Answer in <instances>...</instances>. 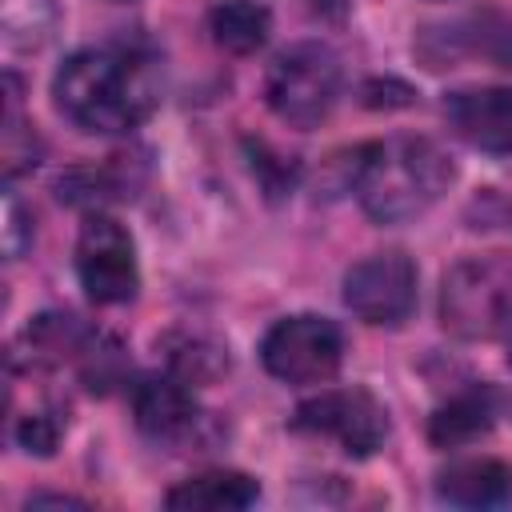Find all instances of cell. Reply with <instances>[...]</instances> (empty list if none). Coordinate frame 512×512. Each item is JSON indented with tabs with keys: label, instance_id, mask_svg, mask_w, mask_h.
<instances>
[{
	"label": "cell",
	"instance_id": "obj_21",
	"mask_svg": "<svg viewBox=\"0 0 512 512\" xmlns=\"http://www.w3.org/2000/svg\"><path fill=\"white\" fill-rule=\"evenodd\" d=\"M24 504H28V508H40V504H64V508H84V500H76V496H60V492H36V496H28Z\"/></svg>",
	"mask_w": 512,
	"mask_h": 512
},
{
	"label": "cell",
	"instance_id": "obj_16",
	"mask_svg": "<svg viewBox=\"0 0 512 512\" xmlns=\"http://www.w3.org/2000/svg\"><path fill=\"white\" fill-rule=\"evenodd\" d=\"M56 0H4L0 4V32L4 44L16 52H36L56 32Z\"/></svg>",
	"mask_w": 512,
	"mask_h": 512
},
{
	"label": "cell",
	"instance_id": "obj_1",
	"mask_svg": "<svg viewBox=\"0 0 512 512\" xmlns=\"http://www.w3.org/2000/svg\"><path fill=\"white\" fill-rule=\"evenodd\" d=\"M52 96L56 108L84 132H132L160 100L156 64L128 44L80 48L60 64Z\"/></svg>",
	"mask_w": 512,
	"mask_h": 512
},
{
	"label": "cell",
	"instance_id": "obj_20",
	"mask_svg": "<svg viewBox=\"0 0 512 512\" xmlns=\"http://www.w3.org/2000/svg\"><path fill=\"white\" fill-rule=\"evenodd\" d=\"M0 240H4V256L8 260H20L32 244V212L12 196L4 192V212H0Z\"/></svg>",
	"mask_w": 512,
	"mask_h": 512
},
{
	"label": "cell",
	"instance_id": "obj_11",
	"mask_svg": "<svg viewBox=\"0 0 512 512\" xmlns=\"http://www.w3.org/2000/svg\"><path fill=\"white\" fill-rule=\"evenodd\" d=\"M436 496L456 508H500L512 500V464L496 456H464L440 468Z\"/></svg>",
	"mask_w": 512,
	"mask_h": 512
},
{
	"label": "cell",
	"instance_id": "obj_12",
	"mask_svg": "<svg viewBox=\"0 0 512 512\" xmlns=\"http://www.w3.org/2000/svg\"><path fill=\"white\" fill-rule=\"evenodd\" d=\"M260 500V484L248 472H232V468H212L200 476L180 480L176 488H168L164 504L176 512H236Z\"/></svg>",
	"mask_w": 512,
	"mask_h": 512
},
{
	"label": "cell",
	"instance_id": "obj_2",
	"mask_svg": "<svg viewBox=\"0 0 512 512\" xmlns=\"http://www.w3.org/2000/svg\"><path fill=\"white\" fill-rule=\"evenodd\" d=\"M456 180L452 156L428 136H396L364 144L356 196L376 224H404L424 216Z\"/></svg>",
	"mask_w": 512,
	"mask_h": 512
},
{
	"label": "cell",
	"instance_id": "obj_7",
	"mask_svg": "<svg viewBox=\"0 0 512 512\" xmlns=\"http://www.w3.org/2000/svg\"><path fill=\"white\" fill-rule=\"evenodd\" d=\"M76 280L92 304H128L136 296L140 288L136 244L120 220L104 212H92L84 220L76 236Z\"/></svg>",
	"mask_w": 512,
	"mask_h": 512
},
{
	"label": "cell",
	"instance_id": "obj_22",
	"mask_svg": "<svg viewBox=\"0 0 512 512\" xmlns=\"http://www.w3.org/2000/svg\"><path fill=\"white\" fill-rule=\"evenodd\" d=\"M500 336H504V356H508V364H512V316L504 320V328H500Z\"/></svg>",
	"mask_w": 512,
	"mask_h": 512
},
{
	"label": "cell",
	"instance_id": "obj_14",
	"mask_svg": "<svg viewBox=\"0 0 512 512\" xmlns=\"http://www.w3.org/2000/svg\"><path fill=\"white\" fill-rule=\"evenodd\" d=\"M492 420H496V404L484 388L456 392L428 416V440L436 448H464V444L480 440L492 428Z\"/></svg>",
	"mask_w": 512,
	"mask_h": 512
},
{
	"label": "cell",
	"instance_id": "obj_3",
	"mask_svg": "<svg viewBox=\"0 0 512 512\" xmlns=\"http://www.w3.org/2000/svg\"><path fill=\"white\" fill-rule=\"evenodd\" d=\"M340 92H344V64L320 40L288 44L268 64L264 76L268 108L292 128H316L320 120H328Z\"/></svg>",
	"mask_w": 512,
	"mask_h": 512
},
{
	"label": "cell",
	"instance_id": "obj_19",
	"mask_svg": "<svg viewBox=\"0 0 512 512\" xmlns=\"http://www.w3.org/2000/svg\"><path fill=\"white\" fill-rule=\"evenodd\" d=\"M12 436L24 452H36V456H52L60 436H64V416L52 412V408H36V412H24L16 416L12 424Z\"/></svg>",
	"mask_w": 512,
	"mask_h": 512
},
{
	"label": "cell",
	"instance_id": "obj_9",
	"mask_svg": "<svg viewBox=\"0 0 512 512\" xmlns=\"http://www.w3.org/2000/svg\"><path fill=\"white\" fill-rule=\"evenodd\" d=\"M132 416H136V428L148 440H156V444H188V440L200 436V428L208 420L200 412L192 388L184 380H176L172 372L136 384V392H132Z\"/></svg>",
	"mask_w": 512,
	"mask_h": 512
},
{
	"label": "cell",
	"instance_id": "obj_5",
	"mask_svg": "<svg viewBox=\"0 0 512 512\" xmlns=\"http://www.w3.org/2000/svg\"><path fill=\"white\" fill-rule=\"evenodd\" d=\"M260 360L284 384H324L344 364V332L328 316L296 312L264 332Z\"/></svg>",
	"mask_w": 512,
	"mask_h": 512
},
{
	"label": "cell",
	"instance_id": "obj_8",
	"mask_svg": "<svg viewBox=\"0 0 512 512\" xmlns=\"http://www.w3.org/2000/svg\"><path fill=\"white\" fill-rule=\"evenodd\" d=\"M344 304L372 328H400L416 308V264L400 248L372 252L344 272Z\"/></svg>",
	"mask_w": 512,
	"mask_h": 512
},
{
	"label": "cell",
	"instance_id": "obj_13",
	"mask_svg": "<svg viewBox=\"0 0 512 512\" xmlns=\"http://www.w3.org/2000/svg\"><path fill=\"white\" fill-rule=\"evenodd\" d=\"M96 336L88 328L76 324V316H60V312H44L36 316L20 344L12 348V364H28V368H52V364H64L72 356H84L88 344Z\"/></svg>",
	"mask_w": 512,
	"mask_h": 512
},
{
	"label": "cell",
	"instance_id": "obj_15",
	"mask_svg": "<svg viewBox=\"0 0 512 512\" xmlns=\"http://www.w3.org/2000/svg\"><path fill=\"white\" fill-rule=\"evenodd\" d=\"M208 32L216 48L232 56H252L256 48H264L272 32V12L260 0H220L208 12Z\"/></svg>",
	"mask_w": 512,
	"mask_h": 512
},
{
	"label": "cell",
	"instance_id": "obj_18",
	"mask_svg": "<svg viewBox=\"0 0 512 512\" xmlns=\"http://www.w3.org/2000/svg\"><path fill=\"white\" fill-rule=\"evenodd\" d=\"M40 164V140L20 120V80L8 76V100H4V176L16 180L20 172H32Z\"/></svg>",
	"mask_w": 512,
	"mask_h": 512
},
{
	"label": "cell",
	"instance_id": "obj_6",
	"mask_svg": "<svg viewBox=\"0 0 512 512\" xmlns=\"http://www.w3.org/2000/svg\"><path fill=\"white\" fill-rule=\"evenodd\" d=\"M292 432L336 440L348 456H372L388 440V412L368 388H324L292 412Z\"/></svg>",
	"mask_w": 512,
	"mask_h": 512
},
{
	"label": "cell",
	"instance_id": "obj_4",
	"mask_svg": "<svg viewBox=\"0 0 512 512\" xmlns=\"http://www.w3.org/2000/svg\"><path fill=\"white\" fill-rule=\"evenodd\" d=\"M512 316V264L496 256H468L444 272L440 324L460 340L500 336Z\"/></svg>",
	"mask_w": 512,
	"mask_h": 512
},
{
	"label": "cell",
	"instance_id": "obj_17",
	"mask_svg": "<svg viewBox=\"0 0 512 512\" xmlns=\"http://www.w3.org/2000/svg\"><path fill=\"white\" fill-rule=\"evenodd\" d=\"M228 348L208 340V336H176L168 344V368L176 380H184L188 388L196 384H212L228 372Z\"/></svg>",
	"mask_w": 512,
	"mask_h": 512
},
{
	"label": "cell",
	"instance_id": "obj_10",
	"mask_svg": "<svg viewBox=\"0 0 512 512\" xmlns=\"http://www.w3.org/2000/svg\"><path fill=\"white\" fill-rule=\"evenodd\" d=\"M448 128L492 156H512V88H456L444 96Z\"/></svg>",
	"mask_w": 512,
	"mask_h": 512
}]
</instances>
